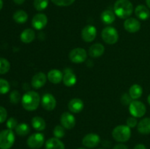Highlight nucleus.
Wrapping results in <instances>:
<instances>
[{
    "label": "nucleus",
    "mask_w": 150,
    "mask_h": 149,
    "mask_svg": "<svg viewBox=\"0 0 150 149\" xmlns=\"http://www.w3.org/2000/svg\"><path fill=\"white\" fill-rule=\"evenodd\" d=\"M146 4H147L148 7H149L150 8V0H146Z\"/></svg>",
    "instance_id": "37998d69"
},
{
    "label": "nucleus",
    "mask_w": 150,
    "mask_h": 149,
    "mask_svg": "<svg viewBox=\"0 0 150 149\" xmlns=\"http://www.w3.org/2000/svg\"><path fill=\"white\" fill-rule=\"evenodd\" d=\"M121 102L124 105H130L132 102V98L127 93H124L121 98Z\"/></svg>",
    "instance_id": "e433bc0d"
},
{
    "label": "nucleus",
    "mask_w": 150,
    "mask_h": 149,
    "mask_svg": "<svg viewBox=\"0 0 150 149\" xmlns=\"http://www.w3.org/2000/svg\"><path fill=\"white\" fill-rule=\"evenodd\" d=\"M87 58L86 50L82 48H76L72 50L69 53V58L75 64H81L84 62Z\"/></svg>",
    "instance_id": "0eeeda50"
},
{
    "label": "nucleus",
    "mask_w": 150,
    "mask_h": 149,
    "mask_svg": "<svg viewBox=\"0 0 150 149\" xmlns=\"http://www.w3.org/2000/svg\"><path fill=\"white\" fill-rule=\"evenodd\" d=\"M142 93H143V89H142V86L139 84H134L131 86L129 90V95L132 99H139L142 96Z\"/></svg>",
    "instance_id": "a878e982"
},
{
    "label": "nucleus",
    "mask_w": 150,
    "mask_h": 149,
    "mask_svg": "<svg viewBox=\"0 0 150 149\" xmlns=\"http://www.w3.org/2000/svg\"><path fill=\"white\" fill-rule=\"evenodd\" d=\"M2 7H3V1L2 0H0V10L2 9Z\"/></svg>",
    "instance_id": "79ce46f5"
},
{
    "label": "nucleus",
    "mask_w": 150,
    "mask_h": 149,
    "mask_svg": "<svg viewBox=\"0 0 150 149\" xmlns=\"http://www.w3.org/2000/svg\"><path fill=\"white\" fill-rule=\"evenodd\" d=\"M135 14L141 20H147L150 16V11L149 9L144 5H138L135 9Z\"/></svg>",
    "instance_id": "412c9836"
},
{
    "label": "nucleus",
    "mask_w": 150,
    "mask_h": 149,
    "mask_svg": "<svg viewBox=\"0 0 150 149\" xmlns=\"http://www.w3.org/2000/svg\"><path fill=\"white\" fill-rule=\"evenodd\" d=\"M47 77L45 73L43 72H38L35 74L32 77L31 84L32 86L35 89H39L42 88V86H45L46 83Z\"/></svg>",
    "instance_id": "2eb2a0df"
},
{
    "label": "nucleus",
    "mask_w": 150,
    "mask_h": 149,
    "mask_svg": "<svg viewBox=\"0 0 150 149\" xmlns=\"http://www.w3.org/2000/svg\"><path fill=\"white\" fill-rule=\"evenodd\" d=\"M32 127L37 131H43L46 127L45 120L40 116L33 117L32 119Z\"/></svg>",
    "instance_id": "393cba45"
},
{
    "label": "nucleus",
    "mask_w": 150,
    "mask_h": 149,
    "mask_svg": "<svg viewBox=\"0 0 150 149\" xmlns=\"http://www.w3.org/2000/svg\"><path fill=\"white\" fill-rule=\"evenodd\" d=\"M138 125V121L135 117H130L127 120V126L130 128H134Z\"/></svg>",
    "instance_id": "4c0bfd02"
},
{
    "label": "nucleus",
    "mask_w": 150,
    "mask_h": 149,
    "mask_svg": "<svg viewBox=\"0 0 150 149\" xmlns=\"http://www.w3.org/2000/svg\"><path fill=\"white\" fill-rule=\"evenodd\" d=\"M83 107L84 105L83 101L79 98H73L68 103V109L73 113H79L81 112L83 109Z\"/></svg>",
    "instance_id": "dca6fc26"
},
{
    "label": "nucleus",
    "mask_w": 150,
    "mask_h": 149,
    "mask_svg": "<svg viewBox=\"0 0 150 149\" xmlns=\"http://www.w3.org/2000/svg\"><path fill=\"white\" fill-rule=\"evenodd\" d=\"M13 19H14V20L16 23L22 24V23H24L27 21L28 15L24 10H17V11L15 12V13L13 14Z\"/></svg>",
    "instance_id": "bb28decb"
},
{
    "label": "nucleus",
    "mask_w": 150,
    "mask_h": 149,
    "mask_svg": "<svg viewBox=\"0 0 150 149\" xmlns=\"http://www.w3.org/2000/svg\"><path fill=\"white\" fill-rule=\"evenodd\" d=\"M15 143V134L13 130L4 129L0 131V149H10Z\"/></svg>",
    "instance_id": "20e7f679"
},
{
    "label": "nucleus",
    "mask_w": 150,
    "mask_h": 149,
    "mask_svg": "<svg viewBox=\"0 0 150 149\" xmlns=\"http://www.w3.org/2000/svg\"><path fill=\"white\" fill-rule=\"evenodd\" d=\"M112 137L116 141L125 143L131 137V130L127 125H120L116 127L112 131Z\"/></svg>",
    "instance_id": "7ed1b4c3"
},
{
    "label": "nucleus",
    "mask_w": 150,
    "mask_h": 149,
    "mask_svg": "<svg viewBox=\"0 0 150 149\" xmlns=\"http://www.w3.org/2000/svg\"><path fill=\"white\" fill-rule=\"evenodd\" d=\"M100 137L95 133H89L85 135L82 140V144L88 148H94L99 145Z\"/></svg>",
    "instance_id": "1a4fd4ad"
},
{
    "label": "nucleus",
    "mask_w": 150,
    "mask_h": 149,
    "mask_svg": "<svg viewBox=\"0 0 150 149\" xmlns=\"http://www.w3.org/2000/svg\"><path fill=\"white\" fill-rule=\"evenodd\" d=\"M7 118V112L5 108L0 106V124L4 122Z\"/></svg>",
    "instance_id": "c9c22d12"
},
{
    "label": "nucleus",
    "mask_w": 150,
    "mask_h": 149,
    "mask_svg": "<svg viewBox=\"0 0 150 149\" xmlns=\"http://www.w3.org/2000/svg\"><path fill=\"white\" fill-rule=\"evenodd\" d=\"M133 149H147L146 148V146L144 145L143 144H138L136 145V146L134 147V148Z\"/></svg>",
    "instance_id": "ea45409f"
},
{
    "label": "nucleus",
    "mask_w": 150,
    "mask_h": 149,
    "mask_svg": "<svg viewBox=\"0 0 150 149\" xmlns=\"http://www.w3.org/2000/svg\"><path fill=\"white\" fill-rule=\"evenodd\" d=\"M101 20L105 24H111L116 19L115 13L110 10H104L101 13Z\"/></svg>",
    "instance_id": "b1692460"
},
{
    "label": "nucleus",
    "mask_w": 150,
    "mask_h": 149,
    "mask_svg": "<svg viewBox=\"0 0 150 149\" xmlns=\"http://www.w3.org/2000/svg\"><path fill=\"white\" fill-rule=\"evenodd\" d=\"M16 133L19 136H26L30 131V128H29V125L25 123H21V124H18L15 129Z\"/></svg>",
    "instance_id": "cd10ccee"
},
{
    "label": "nucleus",
    "mask_w": 150,
    "mask_h": 149,
    "mask_svg": "<svg viewBox=\"0 0 150 149\" xmlns=\"http://www.w3.org/2000/svg\"><path fill=\"white\" fill-rule=\"evenodd\" d=\"M147 101H148V103L150 105V94L148 96V98H147Z\"/></svg>",
    "instance_id": "c03bdc74"
},
{
    "label": "nucleus",
    "mask_w": 150,
    "mask_h": 149,
    "mask_svg": "<svg viewBox=\"0 0 150 149\" xmlns=\"http://www.w3.org/2000/svg\"><path fill=\"white\" fill-rule=\"evenodd\" d=\"M13 1H14L16 4L21 5V4H22L23 2H24L25 0H13Z\"/></svg>",
    "instance_id": "a19ab883"
},
{
    "label": "nucleus",
    "mask_w": 150,
    "mask_h": 149,
    "mask_svg": "<svg viewBox=\"0 0 150 149\" xmlns=\"http://www.w3.org/2000/svg\"><path fill=\"white\" fill-rule=\"evenodd\" d=\"M60 122L62 126L67 129H72L76 126V118L74 115L68 112L62 114L60 118Z\"/></svg>",
    "instance_id": "ddd939ff"
},
{
    "label": "nucleus",
    "mask_w": 150,
    "mask_h": 149,
    "mask_svg": "<svg viewBox=\"0 0 150 149\" xmlns=\"http://www.w3.org/2000/svg\"><path fill=\"white\" fill-rule=\"evenodd\" d=\"M21 99V93H19L18 91L14 90L10 93V101L13 105H16L18 103Z\"/></svg>",
    "instance_id": "2f4dec72"
},
{
    "label": "nucleus",
    "mask_w": 150,
    "mask_h": 149,
    "mask_svg": "<svg viewBox=\"0 0 150 149\" xmlns=\"http://www.w3.org/2000/svg\"><path fill=\"white\" fill-rule=\"evenodd\" d=\"M138 131L142 134H148L150 133V118L142 119L137 125Z\"/></svg>",
    "instance_id": "5701e85b"
},
{
    "label": "nucleus",
    "mask_w": 150,
    "mask_h": 149,
    "mask_svg": "<svg viewBox=\"0 0 150 149\" xmlns=\"http://www.w3.org/2000/svg\"><path fill=\"white\" fill-rule=\"evenodd\" d=\"M65 74L63 76V83L67 87H72L74 86L77 81L76 74L70 70H65Z\"/></svg>",
    "instance_id": "6ab92c4d"
},
{
    "label": "nucleus",
    "mask_w": 150,
    "mask_h": 149,
    "mask_svg": "<svg viewBox=\"0 0 150 149\" xmlns=\"http://www.w3.org/2000/svg\"><path fill=\"white\" fill-rule=\"evenodd\" d=\"M65 134V131H64V128L62 126L57 125L54 127V135L57 138L60 139L62 138Z\"/></svg>",
    "instance_id": "473e14b6"
},
{
    "label": "nucleus",
    "mask_w": 150,
    "mask_h": 149,
    "mask_svg": "<svg viewBox=\"0 0 150 149\" xmlns=\"http://www.w3.org/2000/svg\"><path fill=\"white\" fill-rule=\"evenodd\" d=\"M40 102V97L37 92L30 91L23 94L21 98L23 108L27 111H34L38 109Z\"/></svg>",
    "instance_id": "f03ea898"
},
{
    "label": "nucleus",
    "mask_w": 150,
    "mask_h": 149,
    "mask_svg": "<svg viewBox=\"0 0 150 149\" xmlns=\"http://www.w3.org/2000/svg\"><path fill=\"white\" fill-rule=\"evenodd\" d=\"M113 149H128L127 146L126 145L122 144V143H119V144L116 145Z\"/></svg>",
    "instance_id": "58836bf2"
},
{
    "label": "nucleus",
    "mask_w": 150,
    "mask_h": 149,
    "mask_svg": "<svg viewBox=\"0 0 150 149\" xmlns=\"http://www.w3.org/2000/svg\"><path fill=\"white\" fill-rule=\"evenodd\" d=\"M63 76L64 75L60 70L54 69L48 72V74H47V78L51 83H54V84H57L63 80Z\"/></svg>",
    "instance_id": "f3484780"
},
{
    "label": "nucleus",
    "mask_w": 150,
    "mask_h": 149,
    "mask_svg": "<svg viewBox=\"0 0 150 149\" xmlns=\"http://www.w3.org/2000/svg\"><path fill=\"white\" fill-rule=\"evenodd\" d=\"M21 40L23 43H30L35 39V32L32 29H26L21 34Z\"/></svg>",
    "instance_id": "4be33fe9"
},
{
    "label": "nucleus",
    "mask_w": 150,
    "mask_h": 149,
    "mask_svg": "<svg viewBox=\"0 0 150 149\" xmlns=\"http://www.w3.org/2000/svg\"><path fill=\"white\" fill-rule=\"evenodd\" d=\"M10 89V83L5 79L0 78V94H5Z\"/></svg>",
    "instance_id": "7c9ffc66"
},
{
    "label": "nucleus",
    "mask_w": 150,
    "mask_h": 149,
    "mask_svg": "<svg viewBox=\"0 0 150 149\" xmlns=\"http://www.w3.org/2000/svg\"><path fill=\"white\" fill-rule=\"evenodd\" d=\"M129 110L130 114L135 118H142L145 115L146 108L144 104L140 101H132L129 105Z\"/></svg>",
    "instance_id": "423d86ee"
},
{
    "label": "nucleus",
    "mask_w": 150,
    "mask_h": 149,
    "mask_svg": "<svg viewBox=\"0 0 150 149\" xmlns=\"http://www.w3.org/2000/svg\"><path fill=\"white\" fill-rule=\"evenodd\" d=\"M41 105L42 108L48 111H51L55 109L57 106V100L55 97L51 93H45L41 99Z\"/></svg>",
    "instance_id": "9b49d317"
},
{
    "label": "nucleus",
    "mask_w": 150,
    "mask_h": 149,
    "mask_svg": "<svg viewBox=\"0 0 150 149\" xmlns=\"http://www.w3.org/2000/svg\"><path fill=\"white\" fill-rule=\"evenodd\" d=\"M124 27L129 33H135L140 30L141 23L136 18H128L124 22Z\"/></svg>",
    "instance_id": "4468645a"
},
{
    "label": "nucleus",
    "mask_w": 150,
    "mask_h": 149,
    "mask_svg": "<svg viewBox=\"0 0 150 149\" xmlns=\"http://www.w3.org/2000/svg\"><path fill=\"white\" fill-rule=\"evenodd\" d=\"M48 5V0H34V7L38 11L44 10Z\"/></svg>",
    "instance_id": "c756f323"
},
{
    "label": "nucleus",
    "mask_w": 150,
    "mask_h": 149,
    "mask_svg": "<svg viewBox=\"0 0 150 149\" xmlns=\"http://www.w3.org/2000/svg\"><path fill=\"white\" fill-rule=\"evenodd\" d=\"M45 143V137L42 133H34L27 139V145L32 149H38L42 147Z\"/></svg>",
    "instance_id": "6e6552de"
},
{
    "label": "nucleus",
    "mask_w": 150,
    "mask_h": 149,
    "mask_svg": "<svg viewBox=\"0 0 150 149\" xmlns=\"http://www.w3.org/2000/svg\"><path fill=\"white\" fill-rule=\"evenodd\" d=\"M10 69V64L8 60L0 57V74H4L8 72Z\"/></svg>",
    "instance_id": "c85d7f7f"
},
{
    "label": "nucleus",
    "mask_w": 150,
    "mask_h": 149,
    "mask_svg": "<svg viewBox=\"0 0 150 149\" xmlns=\"http://www.w3.org/2000/svg\"><path fill=\"white\" fill-rule=\"evenodd\" d=\"M114 13L122 19H127L133 12V4L129 0H117L114 6Z\"/></svg>",
    "instance_id": "f257e3e1"
},
{
    "label": "nucleus",
    "mask_w": 150,
    "mask_h": 149,
    "mask_svg": "<svg viewBox=\"0 0 150 149\" xmlns=\"http://www.w3.org/2000/svg\"><path fill=\"white\" fill-rule=\"evenodd\" d=\"M54 4L59 7H67L74 2L76 0H51Z\"/></svg>",
    "instance_id": "72a5a7b5"
},
{
    "label": "nucleus",
    "mask_w": 150,
    "mask_h": 149,
    "mask_svg": "<svg viewBox=\"0 0 150 149\" xmlns=\"http://www.w3.org/2000/svg\"><path fill=\"white\" fill-rule=\"evenodd\" d=\"M99 149H102V148H99Z\"/></svg>",
    "instance_id": "49530a36"
},
{
    "label": "nucleus",
    "mask_w": 150,
    "mask_h": 149,
    "mask_svg": "<svg viewBox=\"0 0 150 149\" xmlns=\"http://www.w3.org/2000/svg\"><path fill=\"white\" fill-rule=\"evenodd\" d=\"M45 149H65L64 144L57 137L50 138L45 142Z\"/></svg>",
    "instance_id": "aec40b11"
},
{
    "label": "nucleus",
    "mask_w": 150,
    "mask_h": 149,
    "mask_svg": "<svg viewBox=\"0 0 150 149\" xmlns=\"http://www.w3.org/2000/svg\"><path fill=\"white\" fill-rule=\"evenodd\" d=\"M48 23V18L43 13H38L33 17L32 20V25L33 28L37 30H41L44 29Z\"/></svg>",
    "instance_id": "f8f14e48"
},
{
    "label": "nucleus",
    "mask_w": 150,
    "mask_h": 149,
    "mask_svg": "<svg viewBox=\"0 0 150 149\" xmlns=\"http://www.w3.org/2000/svg\"><path fill=\"white\" fill-rule=\"evenodd\" d=\"M97 36L96 28L92 25H87L81 31V37L86 42H91Z\"/></svg>",
    "instance_id": "9d476101"
},
{
    "label": "nucleus",
    "mask_w": 150,
    "mask_h": 149,
    "mask_svg": "<svg viewBox=\"0 0 150 149\" xmlns=\"http://www.w3.org/2000/svg\"><path fill=\"white\" fill-rule=\"evenodd\" d=\"M105 52V47L101 43H95L89 49V54L92 58H98Z\"/></svg>",
    "instance_id": "a211bd4d"
},
{
    "label": "nucleus",
    "mask_w": 150,
    "mask_h": 149,
    "mask_svg": "<svg viewBox=\"0 0 150 149\" xmlns=\"http://www.w3.org/2000/svg\"><path fill=\"white\" fill-rule=\"evenodd\" d=\"M102 39L105 43L109 45H114L117 43L119 39L118 32L117 29L111 26H107L104 28L101 33Z\"/></svg>",
    "instance_id": "39448f33"
},
{
    "label": "nucleus",
    "mask_w": 150,
    "mask_h": 149,
    "mask_svg": "<svg viewBox=\"0 0 150 149\" xmlns=\"http://www.w3.org/2000/svg\"><path fill=\"white\" fill-rule=\"evenodd\" d=\"M77 149H86V148H79Z\"/></svg>",
    "instance_id": "a18cd8bd"
},
{
    "label": "nucleus",
    "mask_w": 150,
    "mask_h": 149,
    "mask_svg": "<svg viewBox=\"0 0 150 149\" xmlns=\"http://www.w3.org/2000/svg\"><path fill=\"white\" fill-rule=\"evenodd\" d=\"M18 125V124L17 119H16L15 118H13V117L9 118V119L7 121V123H6V126H7V129L11 130L16 129Z\"/></svg>",
    "instance_id": "f704fd0d"
}]
</instances>
